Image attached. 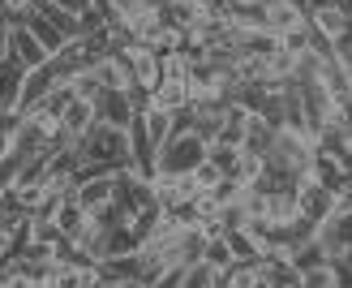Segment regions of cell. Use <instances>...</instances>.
Returning <instances> with one entry per match:
<instances>
[{
  "label": "cell",
  "instance_id": "obj_5",
  "mask_svg": "<svg viewBox=\"0 0 352 288\" xmlns=\"http://www.w3.org/2000/svg\"><path fill=\"white\" fill-rule=\"evenodd\" d=\"M9 61H17V65L30 74V69H39V65L52 61V52L34 39V30H30L26 22H13V26H9Z\"/></svg>",
  "mask_w": 352,
  "mask_h": 288
},
{
  "label": "cell",
  "instance_id": "obj_6",
  "mask_svg": "<svg viewBox=\"0 0 352 288\" xmlns=\"http://www.w3.org/2000/svg\"><path fill=\"white\" fill-rule=\"evenodd\" d=\"M95 116H99L103 125L129 130V125H133V116H138V107H133L129 91H99V99H95Z\"/></svg>",
  "mask_w": 352,
  "mask_h": 288
},
{
  "label": "cell",
  "instance_id": "obj_35",
  "mask_svg": "<svg viewBox=\"0 0 352 288\" xmlns=\"http://www.w3.org/2000/svg\"><path fill=\"white\" fill-rule=\"evenodd\" d=\"M9 288H52V284H34V280H9Z\"/></svg>",
  "mask_w": 352,
  "mask_h": 288
},
{
  "label": "cell",
  "instance_id": "obj_39",
  "mask_svg": "<svg viewBox=\"0 0 352 288\" xmlns=\"http://www.w3.org/2000/svg\"><path fill=\"white\" fill-rule=\"evenodd\" d=\"M5 155H9V138H5V134H0V159H5Z\"/></svg>",
  "mask_w": 352,
  "mask_h": 288
},
{
  "label": "cell",
  "instance_id": "obj_30",
  "mask_svg": "<svg viewBox=\"0 0 352 288\" xmlns=\"http://www.w3.org/2000/svg\"><path fill=\"white\" fill-rule=\"evenodd\" d=\"M301 288H336V267H314V271L301 276Z\"/></svg>",
  "mask_w": 352,
  "mask_h": 288
},
{
  "label": "cell",
  "instance_id": "obj_25",
  "mask_svg": "<svg viewBox=\"0 0 352 288\" xmlns=\"http://www.w3.org/2000/svg\"><path fill=\"white\" fill-rule=\"evenodd\" d=\"M189 176H193V185H198V194H219V185L228 181V176H223V168H215L210 159H206V164H198V168H193Z\"/></svg>",
  "mask_w": 352,
  "mask_h": 288
},
{
  "label": "cell",
  "instance_id": "obj_7",
  "mask_svg": "<svg viewBox=\"0 0 352 288\" xmlns=\"http://www.w3.org/2000/svg\"><path fill=\"white\" fill-rule=\"evenodd\" d=\"M47 142H52V134L43 130V125H34L30 116H22V125L13 130V138H9V151L22 159H34V155H47Z\"/></svg>",
  "mask_w": 352,
  "mask_h": 288
},
{
  "label": "cell",
  "instance_id": "obj_10",
  "mask_svg": "<svg viewBox=\"0 0 352 288\" xmlns=\"http://www.w3.org/2000/svg\"><path fill=\"white\" fill-rule=\"evenodd\" d=\"M52 220H56V228L65 232V241L74 245V241L82 237V232L91 228V211H86V207L78 203V198H65V203L56 207V215H52Z\"/></svg>",
  "mask_w": 352,
  "mask_h": 288
},
{
  "label": "cell",
  "instance_id": "obj_24",
  "mask_svg": "<svg viewBox=\"0 0 352 288\" xmlns=\"http://www.w3.org/2000/svg\"><path fill=\"white\" fill-rule=\"evenodd\" d=\"M210 267H215V271H228V267H232L236 258H232V245H228V237L223 232H215V237L206 241V254H202Z\"/></svg>",
  "mask_w": 352,
  "mask_h": 288
},
{
  "label": "cell",
  "instance_id": "obj_13",
  "mask_svg": "<svg viewBox=\"0 0 352 288\" xmlns=\"http://www.w3.org/2000/svg\"><path fill=\"white\" fill-rule=\"evenodd\" d=\"M116 176V172H112ZM112 176H95V181H78V189H74V198L86 207V211H103V207H112Z\"/></svg>",
  "mask_w": 352,
  "mask_h": 288
},
{
  "label": "cell",
  "instance_id": "obj_38",
  "mask_svg": "<svg viewBox=\"0 0 352 288\" xmlns=\"http://www.w3.org/2000/svg\"><path fill=\"white\" fill-rule=\"evenodd\" d=\"M103 288H146V284H138V280H133V284H103Z\"/></svg>",
  "mask_w": 352,
  "mask_h": 288
},
{
  "label": "cell",
  "instance_id": "obj_15",
  "mask_svg": "<svg viewBox=\"0 0 352 288\" xmlns=\"http://www.w3.org/2000/svg\"><path fill=\"white\" fill-rule=\"evenodd\" d=\"M202 17H206V9L198 5V0H172V5L164 9V22H168V26H176V30H185V34L198 26Z\"/></svg>",
  "mask_w": 352,
  "mask_h": 288
},
{
  "label": "cell",
  "instance_id": "obj_12",
  "mask_svg": "<svg viewBox=\"0 0 352 288\" xmlns=\"http://www.w3.org/2000/svg\"><path fill=\"white\" fill-rule=\"evenodd\" d=\"M250 121H254V112L250 107H241V103H228L223 107V134H219V142H228V147H245V138H250Z\"/></svg>",
  "mask_w": 352,
  "mask_h": 288
},
{
  "label": "cell",
  "instance_id": "obj_32",
  "mask_svg": "<svg viewBox=\"0 0 352 288\" xmlns=\"http://www.w3.org/2000/svg\"><path fill=\"white\" fill-rule=\"evenodd\" d=\"M52 5H56V9H65V13H74V17H82L86 9L95 5V0H52Z\"/></svg>",
  "mask_w": 352,
  "mask_h": 288
},
{
  "label": "cell",
  "instance_id": "obj_29",
  "mask_svg": "<svg viewBox=\"0 0 352 288\" xmlns=\"http://www.w3.org/2000/svg\"><path fill=\"white\" fill-rule=\"evenodd\" d=\"M69 86H74V95L78 99H99V91H103V86L95 82V74H91V69H82V74H74V82H69Z\"/></svg>",
  "mask_w": 352,
  "mask_h": 288
},
{
  "label": "cell",
  "instance_id": "obj_33",
  "mask_svg": "<svg viewBox=\"0 0 352 288\" xmlns=\"http://www.w3.org/2000/svg\"><path fill=\"white\" fill-rule=\"evenodd\" d=\"M13 249H17V237H13L5 224H0V267H5V258L13 254Z\"/></svg>",
  "mask_w": 352,
  "mask_h": 288
},
{
  "label": "cell",
  "instance_id": "obj_9",
  "mask_svg": "<svg viewBox=\"0 0 352 288\" xmlns=\"http://www.w3.org/2000/svg\"><path fill=\"white\" fill-rule=\"evenodd\" d=\"M309 22H314V30H318V34H327V39L336 43V48L352 34V17H348L340 5H322V9H314V13H309Z\"/></svg>",
  "mask_w": 352,
  "mask_h": 288
},
{
  "label": "cell",
  "instance_id": "obj_16",
  "mask_svg": "<svg viewBox=\"0 0 352 288\" xmlns=\"http://www.w3.org/2000/svg\"><path fill=\"white\" fill-rule=\"evenodd\" d=\"M262 280L271 288H301V271L292 267V258H262Z\"/></svg>",
  "mask_w": 352,
  "mask_h": 288
},
{
  "label": "cell",
  "instance_id": "obj_26",
  "mask_svg": "<svg viewBox=\"0 0 352 288\" xmlns=\"http://www.w3.org/2000/svg\"><path fill=\"white\" fill-rule=\"evenodd\" d=\"M331 258H327V249L318 245V241H309V245H301V249H296V254H292V267H296V271H314V267H327Z\"/></svg>",
  "mask_w": 352,
  "mask_h": 288
},
{
  "label": "cell",
  "instance_id": "obj_28",
  "mask_svg": "<svg viewBox=\"0 0 352 288\" xmlns=\"http://www.w3.org/2000/svg\"><path fill=\"white\" fill-rule=\"evenodd\" d=\"M34 5H39V0H0V17H5L9 26H13V22H26Z\"/></svg>",
  "mask_w": 352,
  "mask_h": 288
},
{
  "label": "cell",
  "instance_id": "obj_41",
  "mask_svg": "<svg viewBox=\"0 0 352 288\" xmlns=\"http://www.w3.org/2000/svg\"><path fill=\"white\" fill-rule=\"evenodd\" d=\"M0 288H9V280H0Z\"/></svg>",
  "mask_w": 352,
  "mask_h": 288
},
{
  "label": "cell",
  "instance_id": "obj_43",
  "mask_svg": "<svg viewBox=\"0 0 352 288\" xmlns=\"http://www.w3.org/2000/svg\"><path fill=\"white\" fill-rule=\"evenodd\" d=\"M0 112H5V107H0Z\"/></svg>",
  "mask_w": 352,
  "mask_h": 288
},
{
  "label": "cell",
  "instance_id": "obj_36",
  "mask_svg": "<svg viewBox=\"0 0 352 288\" xmlns=\"http://www.w3.org/2000/svg\"><path fill=\"white\" fill-rule=\"evenodd\" d=\"M331 263H340V267H348V271H352V245L344 249V254H340V258H331Z\"/></svg>",
  "mask_w": 352,
  "mask_h": 288
},
{
  "label": "cell",
  "instance_id": "obj_42",
  "mask_svg": "<svg viewBox=\"0 0 352 288\" xmlns=\"http://www.w3.org/2000/svg\"><path fill=\"white\" fill-rule=\"evenodd\" d=\"M0 22H5V17H0Z\"/></svg>",
  "mask_w": 352,
  "mask_h": 288
},
{
  "label": "cell",
  "instance_id": "obj_4",
  "mask_svg": "<svg viewBox=\"0 0 352 288\" xmlns=\"http://www.w3.org/2000/svg\"><path fill=\"white\" fill-rule=\"evenodd\" d=\"M296 198H301V215L314 224H327L340 215V189L318 185V181H301L296 185Z\"/></svg>",
  "mask_w": 352,
  "mask_h": 288
},
{
  "label": "cell",
  "instance_id": "obj_17",
  "mask_svg": "<svg viewBox=\"0 0 352 288\" xmlns=\"http://www.w3.org/2000/svg\"><path fill=\"white\" fill-rule=\"evenodd\" d=\"M151 107H164V112H185L189 107V86L185 82H164L160 91H151Z\"/></svg>",
  "mask_w": 352,
  "mask_h": 288
},
{
  "label": "cell",
  "instance_id": "obj_2",
  "mask_svg": "<svg viewBox=\"0 0 352 288\" xmlns=\"http://www.w3.org/2000/svg\"><path fill=\"white\" fill-rule=\"evenodd\" d=\"M112 203L120 207L125 220H138L142 211L160 207V198H155V185L129 164V168H116V176H112Z\"/></svg>",
  "mask_w": 352,
  "mask_h": 288
},
{
  "label": "cell",
  "instance_id": "obj_20",
  "mask_svg": "<svg viewBox=\"0 0 352 288\" xmlns=\"http://www.w3.org/2000/svg\"><path fill=\"white\" fill-rule=\"evenodd\" d=\"M26 26L34 30V39H39V43H43V48L52 52V56H56V52H60V48L69 43V39H65V34H60L56 26H52V22H47V17L39 13V9H30V17H26Z\"/></svg>",
  "mask_w": 352,
  "mask_h": 288
},
{
  "label": "cell",
  "instance_id": "obj_23",
  "mask_svg": "<svg viewBox=\"0 0 352 288\" xmlns=\"http://www.w3.org/2000/svg\"><path fill=\"white\" fill-rule=\"evenodd\" d=\"M232 30H236V34H258V30H267V5L232 9Z\"/></svg>",
  "mask_w": 352,
  "mask_h": 288
},
{
  "label": "cell",
  "instance_id": "obj_11",
  "mask_svg": "<svg viewBox=\"0 0 352 288\" xmlns=\"http://www.w3.org/2000/svg\"><path fill=\"white\" fill-rule=\"evenodd\" d=\"M99 276L103 284H142V258L138 254H120V258H103L99 263Z\"/></svg>",
  "mask_w": 352,
  "mask_h": 288
},
{
  "label": "cell",
  "instance_id": "obj_14",
  "mask_svg": "<svg viewBox=\"0 0 352 288\" xmlns=\"http://www.w3.org/2000/svg\"><path fill=\"white\" fill-rule=\"evenodd\" d=\"M22 82H26V69L17 65V61L0 65V107L17 112V103H22Z\"/></svg>",
  "mask_w": 352,
  "mask_h": 288
},
{
  "label": "cell",
  "instance_id": "obj_34",
  "mask_svg": "<svg viewBox=\"0 0 352 288\" xmlns=\"http://www.w3.org/2000/svg\"><path fill=\"white\" fill-rule=\"evenodd\" d=\"M9 61V22H0V65Z\"/></svg>",
  "mask_w": 352,
  "mask_h": 288
},
{
  "label": "cell",
  "instance_id": "obj_3",
  "mask_svg": "<svg viewBox=\"0 0 352 288\" xmlns=\"http://www.w3.org/2000/svg\"><path fill=\"white\" fill-rule=\"evenodd\" d=\"M210 147L198 138V134H176L168 147L160 151V172H176V176H189L198 164H206Z\"/></svg>",
  "mask_w": 352,
  "mask_h": 288
},
{
  "label": "cell",
  "instance_id": "obj_27",
  "mask_svg": "<svg viewBox=\"0 0 352 288\" xmlns=\"http://www.w3.org/2000/svg\"><path fill=\"white\" fill-rule=\"evenodd\" d=\"M206 159H210L215 168H223V176H232V172H236V159H241V151H236V147H228V142H215Z\"/></svg>",
  "mask_w": 352,
  "mask_h": 288
},
{
  "label": "cell",
  "instance_id": "obj_21",
  "mask_svg": "<svg viewBox=\"0 0 352 288\" xmlns=\"http://www.w3.org/2000/svg\"><path fill=\"white\" fill-rule=\"evenodd\" d=\"M176 288H219V271L202 258V263H193L176 276Z\"/></svg>",
  "mask_w": 352,
  "mask_h": 288
},
{
  "label": "cell",
  "instance_id": "obj_19",
  "mask_svg": "<svg viewBox=\"0 0 352 288\" xmlns=\"http://www.w3.org/2000/svg\"><path fill=\"white\" fill-rule=\"evenodd\" d=\"M95 121H99V116H95V103H91V99H74V103L65 107V121H60V125H65L74 138H82Z\"/></svg>",
  "mask_w": 352,
  "mask_h": 288
},
{
  "label": "cell",
  "instance_id": "obj_31",
  "mask_svg": "<svg viewBox=\"0 0 352 288\" xmlns=\"http://www.w3.org/2000/svg\"><path fill=\"white\" fill-rule=\"evenodd\" d=\"M17 176H22V159L9 151L5 159H0V189H13V185H17Z\"/></svg>",
  "mask_w": 352,
  "mask_h": 288
},
{
  "label": "cell",
  "instance_id": "obj_1",
  "mask_svg": "<svg viewBox=\"0 0 352 288\" xmlns=\"http://www.w3.org/2000/svg\"><path fill=\"white\" fill-rule=\"evenodd\" d=\"M78 151L86 164H103V168H129L133 155H129V130H116V125H103L95 121L91 130L78 138Z\"/></svg>",
  "mask_w": 352,
  "mask_h": 288
},
{
  "label": "cell",
  "instance_id": "obj_22",
  "mask_svg": "<svg viewBox=\"0 0 352 288\" xmlns=\"http://www.w3.org/2000/svg\"><path fill=\"white\" fill-rule=\"evenodd\" d=\"M223 237H228V245H232V258H236V263H262V245H258L245 228L223 232Z\"/></svg>",
  "mask_w": 352,
  "mask_h": 288
},
{
  "label": "cell",
  "instance_id": "obj_18",
  "mask_svg": "<svg viewBox=\"0 0 352 288\" xmlns=\"http://www.w3.org/2000/svg\"><path fill=\"white\" fill-rule=\"evenodd\" d=\"M262 284V263H232L219 271V288H258Z\"/></svg>",
  "mask_w": 352,
  "mask_h": 288
},
{
  "label": "cell",
  "instance_id": "obj_8",
  "mask_svg": "<svg viewBox=\"0 0 352 288\" xmlns=\"http://www.w3.org/2000/svg\"><path fill=\"white\" fill-rule=\"evenodd\" d=\"M309 26V13L301 5H292V0H275V5H267V30L275 34V39H284V34Z\"/></svg>",
  "mask_w": 352,
  "mask_h": 288
},
{
  "label": "cell",
  "instance_id": "obj_37",
  "mask_svg": "<svg viewBox=\"0 0 352 288\" xmlns=\"http://www.w3.org/2000/svg\"><path fill=\"white\" fill-rule=\"evenodd\" d=\"M254 5H267V0H232V9H254Z\"/></svg>",
  "mask_w": 352,
  "mask_h": 288
},
{
  "label": "cell",
  "instance_id": "obj_40",
  "mask_svg": "<svg viewBox=\"0 0 352 288\" xmlns=\"http://www.w3.org/2000/svg\"><path fill=\"white\" fill-rule=\"evenodd\" d=\"M336 5H340V9H344L348 17H352V0H336Z\"/></svg>",
  "mask_w": 352,
  "mask_h": 288
}]
</instances>
